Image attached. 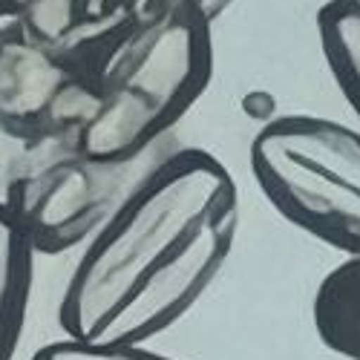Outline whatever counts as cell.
I'll return each instance as SVG.
<instances>
[{
  "mask_svg": "<svg viewBox=\"0 0 360 360\" xmlns=\"http://www.w3.org/2000/svg\"><path fill=\"white\" fill-rule=\"evenodd\" d=\"M239 231L233 173L207 150L165 156L81 248L58 303L64 338L150 343L217 283Z\"/></svg>",
  "mask_w": 360,
  "mask_h": 360,
  "instance_id": "6da1fadb",
  "label": "cell"
},
{
  "mask_svg": "<svg viewBox=\"0 0 360 360\" xmlns=\"http://www.w3.org/2000/svg\"><path fill=\"white\" fill-rule=\"evenodd\" d=\"M211 26L193 4L159 0L96 58V104L75 133L89 159L133 165L182 122L214 75Z\"/></svg>",
  "mask_w": 360,
  "mask_h": 360,
  "instance_id": "7a4b0ae2",
  "label": "cell"
},
{
  "mask_svg": "<svg viewBox=\"0 0 360 360\" xmlns=\"http://www.w3.org/2000/svg\"><path fill=\"white\" fill-rule=\"evenodd\" d=\"M257 188L294 228L360 259V130L338 118L291 112L251 141Z\"/></svg>",
  "mask_w": 360,
  "mask_h": 360,
  "instance_id": "3957f363",
  "label": "cell"
},
{
  "mask_svg": "<svg viewBox=\"0 0 360 360\" xmlns=\"http://www.w3.org/2000/svg\"><path fill=\"white\" fill-rule=\"evenodd\" d=\"M133 165L89 159L75 136L29 144L4 191L6 211L38 254L84 248L141 176Z\"/></svg>",
  "mask_w": 360,
  "mask_h": 360,
  "instance_id": "277c9868",
  "label": "cell"
},
{
  "mask_svg": "<svg viewBox=\"0 0 360 360\" xmlns=\"http://www.w3.org/2000/svg\"><path fill=\"white\" fill-rule=\"evenodd\" d=\"M96 104L93 64L0 20V136L23 147L70 139Z\"/></svg>",
  "mask_w": 360,
  "mask_h": 360,
  "instance_id": "5b68a950",
  "label": "cell"
},
{
  "mask_svg": "<svg viewBox=\"0 0 360 360\" xmlns=\"http://www.w3.org/2000/svg\"><path fill=\"white\" fill-rule=\"evenodd\" d=\"M156 0H23L15 20L35 41L93 64Z\"/></svg>",
  "mask_w": 360,
  "mask_h": 360,
  "instance_id": "8992f818",
  "label": "cell"
},
{
  "mask_svg": "<svg viewBox=\"0 0 360 360\" xmlns=\"http://www.w3.org/2000/svg\"><path fill=\"white\" fill-rule=\"evenodd\" d=\"M38 251L0 202V360H12L26 326Z\"/></svg>",
  "mask_w": 360,
  "mask_h": 360,
  "instance_id": "52a82bcc",
  "label": "cell"
},
{
  "mask_svg": "<svg viewBox=\"0 0 360 360\" xmlns=\"http://www.w3.org/2000/svg\"><path fill=\"white\" fill-rule=\"evenodd\" d=\"M317 338L349 360H360V259H343L314 291Z\"/></svg>",
  "mask_w": 360,
  "mask_h": 360,
  "instance_id": "ba28073f",
  "label": "cell"
},
{
  "mask_svg": "<svg viewBox=\"0 0 360 360\" xmlns=\"http://www.w3.org/2000/svg\"><path fill=\"white\" fill-rule=\"evenodd\" d=\"M317 38L328 72L360 118V0H326L317 9Z\"/></svg>",
  "mask_w": 360,
  "mask_h": 360,
  "instance_id": "9c48e42d",
  "label": "cell"
},
{
  "mask_svg": "<svg viewBox=\"0 0 360 360\" xmlns=\"http://www.w3.org/2000/svg\"><path fill=\"white\" fill-rule=\"evenodd\" d=\"M29 360H176L170 354L153 352L147 343H86L61 338L41 346Z\"/></svg>",
  "mask_w": 360,
  "mask_h": 360,
  "instance_id": "30bf717a",
  "label": "cell"
},
{
  "mask_svg": "<svg viewBox=\"0 0 360 360\" xmlns=\"http://www.w3.org/2000/svg\"><path fill=\"white\" fill-rule=\"evenodd\" d=\"M156 4H159V0H156ZM185 4H193L196 9H202L207 18L214 20V18H217V12H219V9L228 4V0H185Z\"/></svg>",
  "mask_w": 360,
  "mask_h": 360,
  "instance_id": "8fae6325",
  "label": "cell"
},
{
  "mask_svg": "<svg viewBox=\"0 0 360 360\" xmlns=\"http://www.w3.org/2000/svg\"><path fill=\"white\" fill-rule=\"evenodd\" d=\"M23 4V0H0V20H6L18 12V6Z\"/></svg>",
  "mask_w": 360,
  "mask_h": 360,
  "instance_id": "7c38bea8",
  "label": "cell"
}]
</instances>
